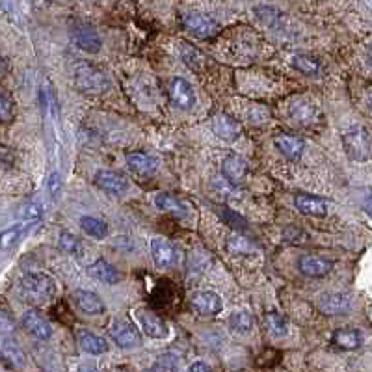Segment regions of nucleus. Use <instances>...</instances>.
<instances>
[{"mask_svg": "<svg viewBox=\"0 0 372 372\" xmlns=\"http://www.w3.org/2000/svg\"><path fill=\"white\" fill-rule=\"evenodd\" d=\"M21 294L26 304L34 305V307H43L54 300L56 283L49 274L32 272L21 279Z\"/></svg>", "mask_w": 372, "mask_h": 372, "instance_id": "obj_1", "label": "nucleus"}, {"mask_svg": "<svg viewBox=\"0 0 372 372\" xmlns=\"http://www.w3.org/2000/svg\"><path fill=\"white\" fill-rule=\"evenodd\" d=\"M75 84L82 93L99 95V93L108 89L110 80L106 77V73L101 71L99 68H95V66L88 62H80L75 68Z\"/></svg>", "mask_w": 372, "mask_h": 372, "instance_id": "obj_2", "label": "nucleus"}, {"mask_svg": "<svg viewBox=\"0 0 372 372\" xmlns=\"http://www.w3.org/2000/svg\"><path fill=\"white\" fill-rule=\"evenodd\" d=\"M342 144L348 156L357 162H365L371 159V135L363 125H354L342 135Z\"/></svg>", "mask_w": 372, "mask_h": 372, "instance_id": "obj_3", "label": "nucleus"}, {"mask_svg": "<svg viewBox=\"0 0 372 372\" xmlns=\"http://www.w3.org/2000/svg\"><path fill=\"white\" fill-rule=\"evenodd\" d=\"M182 26L197 39H211L220 32L216 19H212L211 16L202 13V11H186L182 16Z\"/></svg>", "mask_w": 372, "mask_h": 372, "instance_id": "obj_4", "label": "nucleus"}, {"mask_svg": "<svg viewBox=\"0 0 372 372\" xmlns=\"http://www.w3.org/2000/svg\"><path fill=\"white\" fill-rule=\"evenodd\" d=\"M289 116L296 125L305 127V129L315 127L322 118L321 106H318L315 101H311V99L307 97L296 99L294 103L289 106Z\"/></svg>", "mask_w": 372, "mask_h": 372, "instance_id": "obj_5", "label": "nucleus"}, {"mask_svg": "<svg viewBox=\"0 0 372 372\" xmlns=\"http://www.w3.org/2000/svg\"><path fill=\"white\" fill-rule=\"evenodd\" d=\"M110 337L119 348H136L142 345V333L135 324L125 318H116L110 324Z\"/></svg>", "mask_w": 372, "mask_h": 372, "instance_id": "obj_6", "label": "nucleus"}, {"mask_svg": "<svg viewBox=\"0 0 372 372\" xmlns=\"http://www.w3.org/2000/svg\"><path fill=\"white\" fill-rule=\"evenodd\" d=\"M168 92H170V99L171 103H173V106H177L179 110H192L196 106V92L192 88V84L188 82V80H185V78H171Z\"/></svg>", "mask_w": 372, "mask_h": 372, "instance_id": "obj_7", "label": "nucleus"}, {"mask_svg": "<svg viewBox=\"0 0 372 372\" xmlns=\"http://www.w3.org/2000/svg\"><path fill=\"white\" fill-rule=\"evenodd\" d=\"M135 316L140 324V330H144L145 335L153 337V339H166L170 335L168 324L162 321L161 316L155 315L153 311L140 307V309L135 311Z\"/></svg>", "mask_w": 372, "mask_h": 372, "instance_id": "obj_8", "label": "nucleus"}, {"mask_svg": "<svg viewBox=\"0 0 372 372\" xmlns=\"http://www.w3.org/2000/svg\"><path fill=\"white\" fill-rule=\"evenodd\" d=\"M316 307L326 316H341L347 315L348 311L352 309V300L348 294L331 292V294L321 296L318 302H316Z\"/></svg>", "mask_w": 372, "mask_h": 372, "instance_id": "obj_9", "label": "nucleus"}, {"mask_svg": "<svg viewBox=\"0 0 372 372\" xmlns=\"http://www.w3.org/2000/svg\"><path fill=\"white\" fill-rule=\"evenodd\" d=\"M95 185L101 188V190L108 192V194H114V196H123L127 188H129V181L123 173L114 170H99L95 173Z\"/></svg>", "mask_w": 372, "mask_h": 372, "instance_id": "obj_10", "label": "nucleus"}, {"mask_svg": "<svg viewBox=\"0 0 372 372\" xmlns=\"http://www.w3.org/2000/svg\"><path fill=\"white\" fill-rule=\"evenodd\" d=\"M149 246H151V255H153V261H155V264L161 270L171 268V266L177 263V252L170 240L156 237L151 240Z\"/></svg>", "mask_w": 372, "mask_h": 372, "instance_id": "obj_11", "label": "nucleus"}, {"mask_svg": "<svg viewBox=\"0 0 372 372\" xmlns=\"http://www.w3.org/2000/svg\"><path fill=\"white\" fill-rule=\"evenodd\" d=\"M23 328H25L30 335H34L39 341H46L52 337V326L49 324L45 316L36 309H28L23 315Z\"/></svg>", "mask_w": 372, "mask_h": 372, "instance_id": "obj_12", "label": "nucleus"}, {"mask_svg": "<svg viewBox=\"0 0 372 372\" xmlns=\"http://www.w3.org/2000/svg\"><path fill=\"white\" fill-rule=\"evenodd\" d=\"M212 132L220 140L225 142H235L242 135V125L238 119L229 114H218L212 119Z\"/></svg>", "mask_w": 372, "mask_h": 372, "instance_id": "obj_13", "label": "nucleus"}, {"mask_svg": "<svg viewBox=\"0 0 372 372\" xmlns=\"http://www.w3.org/2000/svg\"><path fill=\"white\" fill-rule=\"evenodd\" d=\"M192 305L203 316H216L223 309L222 298L214 290H199V292H196L192 296Z\"/></svg>", "mask_w": 372, "mask_h": 372, "instance_id": "obj_14", "label": "nucleus"}, {"mask_svg": "<svg viewBox=\"0 0 372 372\" xmlns=\"http://www.w3.org/2000/svg\"><path fill=\"white\" fill-rule=\"evenodd\" d=\"M73 302L77 305V309L82 311L84 315L97 316L103 315L104 311H106V305L101 300V296L92 292V290H75V292H73Z\"/></svg>", "mask_w": 372, "mask_h": 372, "instance_id": "obj_15", "label": "nucleus"}, {"mask_svg": "<svg viewBox=\"0 0 372 372\" xmlns=\"http://www.w3.org/2000/svg\"><path fill=\"white\" fill-rule=\"evenodd\" d=\"M222 175L229 185L238 186L248 175V162L238 155L225 156L222 162Z\"/></svg>", "mask_w": 372, "mask_h": 372, "instance_id": "obj_16", "label": "nucleus"}, {"mask_svg": "<svg viewBox=\"0 0 372 372\" xmlns=\"http://www.w3.org/2000/svg\"><path fill=\"white\" fill-rule=\"evenodd\" d=\"M294 207L305 216L324 218L328 214V202L322 197L309 196V194H298L294 197Z\"/></svg>", "mask_w": 372, "mask_h": 372, "instance_id": "obj_17", "label": "nucleus"}, {"mask_svg": "<svg viewBox=\"0 0 372 372\" xmlns=\"http://www.w3.org/2000/svg\"><path fill=\"white\" fill-rule=\"evenodd\" d=\"M127 166L135 171L136 175L149 177L155 175L156 170H159V161H156L155 156L147 155V153L135 151V153H129V155H127Z\"/></svg>", "mask_w": 372, "mask_h": 372, "instance_id": "obj_18", "label": "nucleus"}, {"mask_svg": "<svg viewBox=\"0 0 372 372\" xmlns=\"http://www.w3.org/2000/svg\"><path fill=\"white\" fill-rule=\"evenodd\" d=\"M298 268L307 278H324L330 274L333 264L328 259L318 257V255H304L298 263Z\"/></svg>", "mask_w": 372, "mask_h": 372, "instance_id": "obj_19", "label": "nucleus"}, {"mask_svg": "<svg viewBox=\"0 0 372 372\" xmlns=\"http://www.w3.org/2000/svg\"><path fill=\"white\" fill-rule=\"evenodd\" d=\"M275 149L285 156V159H289V161H298L304 153L305 142L298 136L292 135H279L275 136L274 140Z\"/></svg>", "mask_w": 372, "mask_h": 372, "instance_id": "obj_20", "label": "nucleus"}, {"mask_svg": "<svg viewBox=\"0 0 372 372\" xmlns=\"http://www.w3.org/2000/svg\"><path fill=\"white\" fill-rule=\"evenodd\" d=\"M331 342L341 350H357L361 347L363 335L361 331L356 330V328H339V330L333 331Z\"/></svg>", "mask_w": 372, "mask_h": 372, "instance_id": "obj_21", "label": "nucleus"}, {"mask_svg": "<svg viewBox=\"0 0 372 372\" xmlns=\"http://www.w3.org/2000/svg\"><path fill=\"white\" fill-rule=\"evenodd\" d=\"M73 39L77 43L82 51L86 52H99L101 46H103V42L92 26H77L75 32H73Z\"/></svg>", "mask_w": 372, "mask_h": 372, "instance_id": "obj_22", "label": "nucleus"}, {"mask_svg": "<svg viewBox=\"0 0 372 372\" xmlns=\"http://www.w3.org/2000/svg\"><path fill=\"white\" fill-rule=\"evenodd\" d=\"M77 341L80 345L86 354H92V356H101L104 352H108V342L103 337L95 335L88 330H78L77 331Z\"/></svg>", "mask_w": 372, "mask_h": 372, "instance_id": "obj_23", "label": "nucleus"}, {"mask_svg": "<svg viewBox=\"0 0 372 372\" xmlns=\"http://www.w3.org/2000/svg\"><path fill=\"white\" fill-rule=\"evenodd\" d=\"M89 274L106 285H116L121 281V274H119V270L116 268L114 264L108 263L106 259H97V261L89 266Z\"/></svg>", "mask_w": 372, "mask_h": 372, "instance_id": "obj_24", "label": "nucleus"}, {"mask_svg": "<svg viewBox=\"0 0 372 372\" xmlns=\"http://www.w3.org/2000/svg\"><path fill=\"white\" fill-rule=\"evenodd\" d=\"M155 203H156V207L161 209V211L168 212V214H171V216L181 218V220H185V218L188 216V207H186L185 203H182L179 197L171 196V194H168V192H161V194L155 197Z\"/></svg>", "mask_w": 372, "mask_h": 372, "instance_id": "obj_25", "label": "nucleus"}, {"mask_svg": "<svg viewBox=\"0 0 372 372\" xmlns=\"http://www.w3.org/2000/svg\"><path fill=\"white\" fill-rule=\"evenodd\" d=\"M179 54H181V60L185 62L186 68H190L192 71H202L207 66L205 54L199 49H196V46H192L190 43H179Z\"/></svg>", "mask_w": 372, "mask_h": 372, "instance_id": "obj_26", "label": "nucleus"}, {"mask_svg": "<svg viewBox=\"0 0 372 372\" xmlns=\"http://www.w3.org/2000/svg\"><path fill=\"white\" fill-rule=\"evenodd\" d=\"M0 357H2V361L11 368H17L21 367V365H25V359H26L21 348L17 347V342L13 341H6L4 345H2Z\"/></svg>", "mask_w": 372, "mask_h": 372, "instance_id": "obj_27", "label": "nucleus"}, {"mask_svg": "<svg viewBox=\"0 0 372 372\" xmlns=\"http://www.w3.org/2000/svg\"><path fill=\"white\" fill-rule=\"evenodd\" d=\"M292 68L296 71L307 75V77H315V75L321 73V62L315 56H311V54H296L292 58Z\"/></svg>", "mask_w": 372, "mask_h": 372, "instance_id": "obj_28", "label": "nucleus"}, {"mask_svg": "<svg viewBox=\"0 0 372 372\" xmlns=\"http://www.w3.org/2000/svg\"><path fill=\"white\" fill-rule=\"evenodd\" d=\"M80 228L84 229L86 235H89V237L93 238H99V240L108 235V225H106V222H103V220H99V218L95 216H84L82 220H80Z\"/></svg>", "mask_w": 372, "mask_h": 372, "instance_id": "obj_29", "label": "nucleus"}, {"mask_svg": "<svg viewBox=\"0 0 372 372\" xmlns=\"http://www.w3.org/2000/svg\"><path fill=\"white\" fill-rule=\"evenodd\" d=\"M229 326L238 333H249L254 328V316L249 315L248 311H235L229 316Z\"/></svg>", "mask_w": 372, "mask_h": 372, "instance_id": "obj_30", "label": "nucleus"}, {"mask_svg": "<svg viewBox=\"0 0 372 372\" xmlns=\"http://www.w3.org/2000/svg\"><path fill=\"white\" fill-rule=\"evenodd\" d=\"M266 328L274 337H285L289 333V321L279 313H268L266 315Z\"/></svg>", "mask_w": 372, "mask_h": 372, "instance_id": "obj_31", "label": "nucleus"}, {"mask_svg": "<svg viewBox=\"0 0 372 372\" xmlns=\"http://www.w3.org/2000/svg\"><path fill=\"white\" fill-rule=\"evenodd\" d=\"M60 248H62L63 252H68L69 255H73V257H82V244H80L78 237H75L73 232H60Z\"/></svg>", "mask_w": 372, "mask_h": 372, "instance_id": "obj_32", "label": "nucleus"}, {"mask_svg": "<svg viewBox=\"0 0 372 372\" xmlns=\"http://www.w3.org/2000/svg\"><path fill=\"white\" fill-rule=\"evenodd\" d=\"M228 248L235 255H252L255 252L254 244L249 242L248 238H244L242 235H235V237L229 238Z\"/></svg>", "mask_w": 372, "mask_h": 372, "instance_id": "obj_33", "label": "nucleus"}, {"mask_svg": "<svg viewBox=\"0 0 372 372\" xmlns=\"http://www.w3.org/2000/svg\"><path fill=\"white\" fill-rule=\"evenodd\" d=\"M16 116V104H13V99L0 89V123H8L11 121Z\"/></svg>", "mask_w": 372, "mask_h": 372, "instance_id": "obj_34", "label": "nucleus"}, {"mask_svg": "<svg viewBox=\"0 0 372 372\" xmlns=\"http://www.w3.org/2000/svg\"><path fill=\"white\" fill-rule=\"evenodd\" d=\"M23 235V225H13V228L6 229L0 232V249L13 248Z\"/></svg>", "mask_w": 372, "mask_h": 372, "instance_id": "obj_35", "label": "nucleus"}, {"mask_svg": "<svg viewBox=\"0 0 372 372\" xmlns=\"http://www.w3.org/2000/svg\"><path fill=\"white\" fill-rule=\"evenodd\" d=\"M177 368H179V356H175L173 352L162 354L153 365V371H177Z\"/></svg>", "mask_w": 372, "mask_h": 372, "instance_id": "obj_36", "label": "nucleus"}, {"mask_svg": "<svg viewBox=\"0 0 372 372\" xmlns=\"http://www.w3.org/2000/svg\"><path fill=\"white\" fill-rule=\"evenodd\" d=\"M17 164V155L16 151L8 147V145L0 144V168H4V170H10L13 166Z\"/></svg>", "mask_w": 372, "mask_h": 372, "instance_id": "obj_37", "label": "nucleus"}, {"mask_svg": "<svg viewBox=\"0 0 372 372\" xmlns=\"http://www.w3.org/2000/svg\"><path fill=\"white\" fill-rule=\"evenodd\" d=\"M42 214L43 211L39 203H28V205H25L21 211V216L25 218L26 222H37V220L42 218Z\"/></svg>", "mask_w": 372, "mask_h": 372, "instance_id": "obj_38", "label": "nucleus"}, {"mask_svg": "<svg viewBox=\"0 0 372 372\" xmlns=\"http://www.w3.org/2000/svg\"><path fill=\"white\" fill-rule=\"evenodd\" d=\"M13 331H16V321L6 311H0V333L10 335Z\"/></svg>", "mask_w": 372, "mask_h": 372, "instance_id": "obj_39", "label": "nucleus"}, {"mask_svg": "<svg viewBox=\"0 0 372 372\" xmlns=\"http://www.w3.org/2000/svg\"><path fill=\"white\" fill-rule=\"evenodd\" d=\"M49 190H51V196L54 197L62 190V181H60V175H58V173H52L51 179H49Z\"/></svg>", "mask_w": 372, "mask_h": 372, "instance_id": "obj_40", "label": "nucleus"}, {"mask_svg": "<svg viewBox=\"0 0 372 372\" xmlns=\"http://www.w3.org/2000/svg\"><path fill=\"white\" fill-rule=\"evenodd\" d=\"M188 371L190 372H211L212 367L211 365H207L205 361H196V363H192L190 367H188Z\"/></svg>", "mask_w": 372, "mask_h": 372, "instance_id": "obj_41", "label": "nucleus"}, {"mask_svg": "<svg viewBox=\"0 0 372 372\" xmlns=\"http://www.w3.org/2000/svg\"><path fill=\"white\" fill-rule=\"evenodd\" d=\"M8 71H10V63H8V60L6 58L0 56V80L8 75Z\"/></svg>", "mask_w": 372, "mask_h": 372, "instance_id": "obj_42", "label": "nucleus"}]
</instances>
